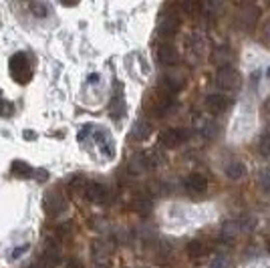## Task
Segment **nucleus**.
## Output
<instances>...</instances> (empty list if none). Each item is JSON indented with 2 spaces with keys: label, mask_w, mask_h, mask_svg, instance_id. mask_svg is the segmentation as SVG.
I'll list each match as a JSON object with an SVG mask.
<instances>
[{
  "label": "nucleus",
  "mask_w": 270,
  "mask_h": 268,
  "mask_svg": "<svg viewBox=\"0 0 270 268\" xmlns=\"http://www.w3.org/2000/svg\"><path fill=\"white\" fill-rule=\"evenodd\" d=\"M172 95L168 93V91H164V89H160V91H154V93H150L148 95V101H146V109L152 113V115H156V117H162V115H166L168 113V109L172 107Z\"/></svg>",
  "instance_id": "nucleus-1"
},
{
  "label": "nucleus",
  "mask_w": 270,
  "mask_h": 268,
  "mask_svg": "<svg viewBox=\"0 0 270 268\" xmlns=\"http://www.w3.org/2000/svg\"><path fill=\"white\" fill-rule=\"evenodd\" d=\"M11 75L15 77L17 83H27V81H31L33 69H31L29 57H27L25 53H17V55L11 59Z\"/></svg>",
  "instance_id": "nucleus-2"
},
{
  "label": "nucleus",
  "mask_w": 270,
  "mask_h": 268,
  "mask_svg": "<svg viewBox=\"0 0 270 268\" xmlns=\"http://www.w3.org/2000/svg\"><path fill=\"white\" fill-rule=\"evenodd\" d=\"M216 85L224 91H234V89L240 87V73L236 69H232L230 65L220 67L218 73H216Z\"/></svg>",
  "instance_id": "nucleus-3"
},
{
  "label": "nucleus",
  "mask_w": 270,
  "mask_h": 268,
  "mask_svg": "<svg viewBox=\"0 0 270 268\" xmlns=\"http://www.w3.org/2000/svg\"><path fill=\"white\" fill-rule=\"evenodd\" d=\"M190 138V131L188 129H182V127H174V129H166L162 136H160V144L168 150H174V148H180L186 140Z\"/></svg>",
  "instance_id": "nucleus-4"
},
{
  "label": "nucleus",
  "mask_w": 270,
  "mask_h": 268,
  "mask_svg": "<svg viewBox=\"0 0 270 268\" xmlns=\"http://www.w3.org/2000/svg\"><path fill=\"white\" fill-rule=\"evenodd\" d=\"M258 9L256 7H252V5H244L240 11H238V15H236V23H238V27L240 29H244V31H250L254 25H256V21H258Z\"/></svg>",
  "instance_id": "nucleus-5"
},
{
  "label": "nucleus",
  "mask_w": 270,
  "mask_h": 268,
  "mask_svg": "<svg viewBox=\"0 0 270 268\" xmlns=\"http://www.w3.org/2000/svg\"><path fill=\"white\" fill-rule=\"evenodd\" d=\"M43 206H45V210H47L49 216H57V214H61V212L67 210V202H65V198H63L59 192H55V190L47 192Z\"/></svg>",
  "instance_id": "nucleus-6"
},
{
  "label": "nucleus",
  "mask_w": 270,
  "mask_h": 268,
  "mask_svg": "<svg viewBox=\"0 0 270 268\" xmlns=\"http://www.w3.org/2000/svg\"><path fill=\"white\" fill-rule=\"evenodd\" d=\"M156 59H158V63L164 65V67H174V65L180 61V55H178V49H176L174 45L164 43V45H160V47L156 49Z\"/></svg>",
  "instance_id": "nucleus-7"
},
{
  "label": "nucleus",
  "mask_w": 270,
  "mask_h": 268,
  "mask_svg": "<svg viewBox=\"0 0 270 268\" xmlns=\"http://www.w3.org/2000/svg\"><path fill=\"white\" fill-rule=\"evenodd\" d=\"M93 138H95V142H97V146H99V150L105 158H115V144H113L111 136L105 129H97Z\"/></svg>",
  "instance_id": "nucleus-8"
},
{
  "label": "nucleus",
  "mask_w": 270,
  "mask_h": 268,
  "mask_svg": "<svg viewBox=\"0 0 270 268\" xmlns=\"http://www.w3.org/2000/svg\"><path fill=\"white\" fill-rule=\"evenodd\" d=\"M180 31V19L176 15H166L162 17L160 25H158V33L162 37H174Z\"/></svg>",
  "instance_id": "nucleus-9"
},
{
  "label": "nucleus",
  "mask_w": 270,
  "mask_h": 268,
  "mask_svg": "<svg viewBox=\"0 0 270 268\" xmlns=\"http://www.w3.org/2000/svg\"><path fill=\"white\" fill-rule=\"evenodd\" d=\"M184 85H186V81H184V75H180V73H168L162 77V89L168 91L170 95L184 89Z\"/></svg>",
  "instance_id": "nucleus-10"
},
{
  "label": "nucleus",
  "mask_w": 270,
  "mask_h": 268,
  "mask_svg": "<svg viewBox=\"0 0 270 268\" xmlns=\"http://www.w3.org/2000/svg\"><path fill=\"white\" fill-rule=\"evenodd\" d=\"M206 188H208V180H206L202 174H190V176L186 178V190H188L190 194H194V196L204 194Z\"/></svg>",
  "instance_id": "nucleus-11"
},
{
  "label": "nucleus",
  "mask_w": 270,
  "mask_h": 268,
  "mask_svg": "<svg viewBox=\"0 0 270 268\" xmlns=\"http://www.w3.org/2000/svg\"><path fill=\"white\" fill-rule=\"evenodd\" d=\"M206 107H208L210 113H216V115H218V113H224V111L228 109V97L214 93V95H210V97L206 99Z\"/></svg>",
  "instance_id": "nucleus-12"
},
{
  "label": "nucleus",
  "mask_w": 270,
  "mask_h": 268,
  "mask_svg": "<svg viewBox=\"0 0 270 268\" xmlns=\"http://www.w3.org/2000/svg\"><path fill=\"white\" fill-rule=\"evenodd\" d=\"M87 198L91 200V202H95V204H103L105 200H107V188L103 186V184H97V182H91L89 186H87Z\"/></svg>",
  "instance_id": "nucleus-13"
},
{
  "label": "nucleus",
  "mask_w": 270,
  "mask_h": 268,
  "mask_svg": "<svg viewBox=\"0 0 270 268\" xmlns=\"http://www.w3.org/2000/svg\"><path fill=\"white\" fill-rule=\"evenodd\" d=\"M109 113H111V117H113V119H121V117H123V113H125V99H123L121 91H117V89H115V95H113V99H111Z\"/></svg>",
  "instance_id": "nucleus-14"
},
{
  "label": "nucleus",
  "mask_w": 270,
  "mask_h": 268,
  "mask_svg": "<svg viewBox=\"0 0 270 268\" xmlns=\"http://www.w3.org/2000/svg\"><path fill=\"white\" fill-rule=\"evenodd\" d=\"M41 264L45 268H55L61 264V252L55 248V246H49L45 252H43V258H41Z\"/></svg>",
  "instance_id": "nucleus-15"
},
{
  "label": "nucleus",
  "mask_w": 270,
  "mask_h": 268,
  "mask_svg": "<svg viewBox=\"0 0 270 268\" xmlns=\"http://www.w3.org/2000/svg\"><path fill=\"white\" fill-rule=\"evenodd\" d=\"M150 133H152L150 121H138V123H135V127H133V131H131V140L144 142V140L150 136Z\"/></svg>",
  "instance_id": "nucleus-16"
},
{
  "label": "nucleus",
  "mask_w": 270,
  "mask_h": 268,
  "mask_svg": "<svg viewBox=\"0 0 270 268\" xmlns=\"http://www.w3.org/2000/svg\"><path fill=\"white\" fill-rule=\"evenodd\" d=\"M150 168V164H148V158H146V154H142V156H135L131 162H129V172L131 174H144L146 170Z\"/></svg>",
  "instance_id": "nucleus-17"
},
{
  "label": "nucleus",
  "mask_w": 270,
  "mask_h": 268,
  "mask_svg": "<svg viewBox=\"0 0 270 268\" xmlns=\"http://www.w3.org/2000/svg\"><path fill=\"white\" fill-rule=\"evenodd\" d=\"M238 232H240V226H238V222H226V224L222 226V232H220V236H222V240H224V242H232V240H236Z\"/></svg>",
  "instance_id": "nucleus-18"
},
{
  "label": "nucleus",
  "mask_w": 270,
  "mask_h": 268,
  "mask_svg": "<svg viewBox=\"0 0 270 268\" xmlns=\"http://www.w3.org/2000/svg\"><path fill=\"white\" fill-rule=\"evenodd\" d=\"M244 174H246V168L242 166V162H230L226 166V176L230 180H242Z\"/></svg>",
  "instance_id": "nucleus-19"
},
{
  "label": "nucleus",
  "mask_w": 270,
  "mask_h": 268,
  "mask_svg": "<svg viewBox=\"0 0 270 268\" xmlns=\"http://www.w3.org/2000/svg\"><path fill=\"white\" fill-rule=\"evenodd\" d=\"M186 252H188L190 258H200V256L206 254V246H204V242H200V240H192V242H188Z\"/></svg>",
  "instance_id": "nucleus-20"
},
{
  "label": "nucleus",
  "mask_w": 270,
  "mask_h": 268,
  "mask_svg": "<svg viewBox=\"0 0 270 268\" xmlns=\"http://www.w3.org/2000/svg\"><path fill=\"white\" fill-rule=\"evenodd\" d=\"M111 250H113V246H111L109 242H103V240H99V242H95V244H93V256H95L97 260H101V258H107V256L111 254Z\"/></svg>",
  "instance_id": "nucleus-21"
},
{
  "label": "nucleus",
  "mask_w": 270,
  "mask_h": 268,
  "mask_svg": "<svg viewBox=\"0 0 270 268\" xmlns=\"http://www.w3.org/2000/svg\"><path fill=\"white\" fill-rule=\"evenodd\" d=\"M87 180L83 178V176H73L71 180H69V188H71V192H75V194H83V192H87Z\"/></svg>",
  "instance_id": "nucleus-22"
},
{
  "label": "nucleus",
  "mask_w": 270,
  "mask_h": 268,
  "mask_svg": "<svg viewBox=\"0 0 270 268\" xmlns=\"http://www.w3.org/2000/svg\"><path fill=\"white\" fill-rule=\"evenodd\" d=\"M200 133H202L204 140H214V138L218 136V125H216L214 121H204Z\"/></svg>",
  "instance_id": "nucleus-23"
},
{
  "label": "nucleus",
  "mask_w": 270,
  "mask_h": 268,
  "mask_svg": "<svg viewBox=\"0 0 270 268\" xmlns=\"http://www.w3.org/2000/svg\"><path fill=\"white\" fill-rule=\"evenodd\" d=\"M182 11H184L186 15H190V17H198V15L204 11V5L198 3V0H190V3H184V5H182Z\"/></svg>",
  "instance_id": "nucleus-24"
},
{
  "label": "nucleus",
  "mask_w": 270,
  "mask_h": 268,
  "mask_svg": "<svg viewBox=\"0 0 270 268\" xmlns=\"http://www.w3.org/2000/svg\"><path fill=\"white\" fill-rule=\"evenodd\" d=\"M133 208H135V212H138V214L148 216L150 210H152V200L150 198H138V200L133 202Z\"/></svg>",
  "instance_id": "nucleus-25"
},
{
  "label": "nucleus",
  "mask_w": 270,
  "mask_h": 268,
  "mask_svg": "<svg viewBox=\"0 0 270 268\" xmlns=\"http://www.w3.org/2000/svg\"><path fill=\"white\" fill-rule=\"evenodd\" d=\"M13 174H15V176H23V178H27V176H31V174H33V168H31L27 162L17 160V162L13 164Z\"/></svg>",
  "instance_id": "nucleus-26"
},
{
  "label": "nucleus",
  "mask_w": 270,
  "mask_h": 268,
  "mask_svg": "<svg viewBox=\"0 0 270 268\" xmlns=\"http://www.w3.org/2000/svg\"><path fill=\"white\" fill-rule=\"evenodd\" d=\"M71 234H73V224H71V222H63V224L57 228V236H59L61 240H69Z\"/></svg>",
  "instance_id": "nucleus-27"
},
{
  "label": "nucleus",
  "mask_w": 270,
  "mask_h": 268,
  "mask_svg": "<svg viewBox=\"0 0 270 268\" xmlns=\"http://www.w3.org/2000/svg\"><path fill=\"white\" fill-rule=\"evenodd\" d=\"M258 150H260V154H262V156H270V131H266L264 136L260 138Z\"/></svg>",
  "instance_id": "nucleus-28"
},
{
  "label": "nucleus",
  "mask_w": 270,
  "mask_h": 268,
  "mask_svg": "<svg viewBox=\"0 0 270 268\" xmlns=\"http://www.w3.org/2000/svg\"><path fill=\"white\" fill-rule=\"evenodd\" d=\"M31 11H33L37 17H41V19H45V17L49 15V7H47L45 3H33V5H31Z\"/></svg>",
  "instance_id": "nucleus-29"
},
{
  "label": "nucleus",
  "mask_w": 270,
  "mask_h": 268,
  "mask_svg": "<svg viewBox=\"0 0 270 268\" xmlns=\"http://www.w3.org/2000/svg\"><path fill=\"white\" fill-rule=\"evenodd\" d=\"M228 59H230V53H228L226 49H220V51L214 53V61L220 63L222 67H228Z\"/></svg>",
  "instance_id": "nucleus-30"
},
{
  "label": "nucleus",
  "mask_w": 270,
  "mask_h": 268,
  "mask_svg": "<svg viewBox=\"0 0 270 268\" xmlns=\"http://www.w3.org/2000/svg\"><path fill=\"white\" fill-rule=\"evenodd\" d=\"M93 127H95L93 123H87V125L81 127V131H79V142H85V138L95 136V129H93Z\"/></svg>",
  "instance_id": "nucleus-31"
},
{
  "label": "nucleus",
  "mask_w": 270,
  "mask_h": 268,
  "mask_svg": "<svg viewBox=\"0 0 270 268\" xmlns=\"http://www.w3.org/2000/svg\"><path fill=\"white\" fill-rule=\"evenodd\" d=\"M238 226H240V230H244V232H252V230H254V218L244 216L242 220H238Z\"/></svg>",
  "instance_id": "nucleus-32"
},
{
  "label": "nucleus",
  "mask_w": 270,
  "mask_h": 268,
  "mask_svg": "<svg viewBox=\"0 0 270 268\" xmlns=\"http://www.w3.org/2000/svg\"><path fill=\"white\" fill-rule=\"evenodd\" d=\"M29 248H31V244L29 242H25V244H19L13 252H11V260H17V258H21L25 252H29Z\"/></svg>",
  "instance_id": "nucleus-33"
},
{
  "label": "nucleus",
  "mask_w": 270,
  "mask_h": 268,
  "mask_svg": "<svg viewBox=\"0 0 270 268\" xmlns=\"http://www.w3.org/2000/svg\"><path fill=\"white\" fill-rule=\"evenodd\" d=\"M9 115H13V103L0 99V117H9Z\"/></svg>",
  "instance_id": "nucleus-34"
},
{
  "label": "nucleus",
  "mask_w": 270,
  "mask_h": 268,
  "mask_svg": "<svg viewBox=\"0 0 270 268\" xmlns=\"http://www.w3.org/2000/svg\"><path fill=\"white\" fill-rule=\"evenodd\" d=\"M260 188L270 194V172H262L260 174Z\"/></svg>",
  "instance_id": "nucleus-35"
},
{
  "label": "nucleus",
  "mask_w": 270,
  "mask_h": 268,
  "mask_svg": "<svg viewBox=\"0 0 270 268\" xmlns=\"http://www.w3.org/2000/svg\"><path fill=\"white\" fill-rule=\"evenodd\" d=\"M67 268H85V266H83V262H81L79 258H71V260L67 262Z\"/></svg>",
  "instance_id": "nucleus-36"
},
{
  "label": "nucleus",
  "mask_w": 270,
  "mask_h": 268,
  "mask_svg": "<svg viewBox=\"0 0 270 268\" xmlns=\"http://www.w3.org/2000/svg\"><path fill=\"white\" fill-rule=\"evenodd\" d=\"M99 81H101V75H99V73H91V75L87 77V83H89V85H97Z\"/></svg>",
  "instance_id": "nucleus-37"
},
{
  "label": "nucleus",
  "mask_w": 270,
  "mask_h": 268,
  "mask_svg": "<svg viewBox=\"0 0 270 268\" xmlns=\"http://www.w3.org/2000/svg\"><path fill=\"white\" fill-rule=\"evenodd\" d=\"M35 176H37V180H41V182H45L49 174H47V170H37V172H35Z\"/></svg>",
  "instance_id": "nucleus-38"
},
{
  "label": "nucleus",
  "mask_w": 270,
  "mask_h": 268,
  "mask_svg": "<svg viewBox=\"0 0 270 268\" xmlns=\"http://www.w3.org/2000/svg\"><path fill=\"white\" fill-rule=\"evenodd\" d=\"M212 268H224V260H222V258H218V260L212 264Z\"/></svg>",
  "instance_id": "nucleus-39"
},
{
  "label": "nucleus",
  "mask_w": 270,
  "mask_h": 268,
  "mask_svg": "<svg viewBox=\"0 0 270 268\" xmlns=\"http://www.w3.org/2000/svg\"><path fill=\"white\" fill-rule=\"evenodd\" d=\"M37 136H35V133L33 131H25V140H35Z\"/></svg>",
  "instance_id": "nucleus-40"
},
{
  "label": "nucleus",
  "mask_w": 270,
  "mask_h": 268,
  "mask_svg": "<svg viewBox=\"0 0 270 268\" xmlns=\"http://www.w3.org/2000/svg\"><path fill=\"white\" fill-rule=\"evenodd\" d=\"M266 41H268V43H270V25H268V27H266Z\"/></svg>",
  "instance_id": "nucleus-41"
},
{
  "label": "nucleus",
  "mask_w": 270,
  "mask_h": 268,
  "mask_svg": "<svg viewBox=\"0 0 270 268\" xmlns=\"http://www.w3.org/2000/svg\"><path fill=\"white\" fill-rule=\"evenodd\" d=\"M29 268H45V266H43V264H39V262H37V264H31V266H29Z\"/></svg>",
  "instance_id": "nucleus-42"
},
{
  "label": "nucleus",
  "mask_w": 270,
  "mask_h": 268,
  "mask_svg": "<svg viewBox=\"0 0 270 268\" xmlns=\"http://www.w3.org/2000/svg\"><path fill=\"white\" fill-rule=\"evenodd\" d=\"M95 268H103V266H95Z\"/></svg>",
  "instance_id": "nucleus-43"
}]
</instances>
